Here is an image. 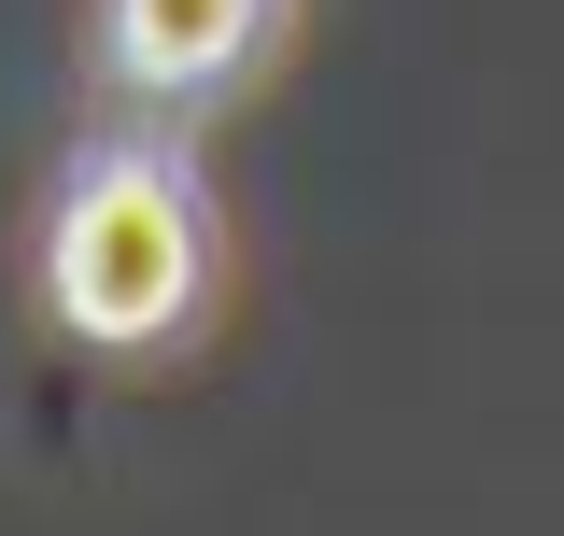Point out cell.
<instances>
[{
	"mask_svg": "<svg viewBox=\"0 0 564 536\" xmlns=\"http://www.w3.org/2000/svg\"><path fill=\"white\" fill-rule=\"evenodd\" d=\"M212 282V226H198V184L170 141H99L70 170L57 226H43V311L99 353H141L198 311Z\"/></svg>",
	"mask_w": 564,
	"mask_h": 536,
	"instance_id": "obj_1",
	"label": "cell"
},
{
	"mask_svg": "<svg viewBox=\"0 0 564 536\" xmlns=\"http://www.w3.org/2000/svg\"><path fill=\"white\" fill-rule=\"evenodd\" d=\"M269 29H282V0H113V14H99L113 85H128V99H155V114L226 99V85L254 71V43H269Z\"/></svg>",
	"mask_w": 564,
	"mask_h": 536,
	"instance_id": "obj_2",
	"label": "cell"
}]
</instances>
